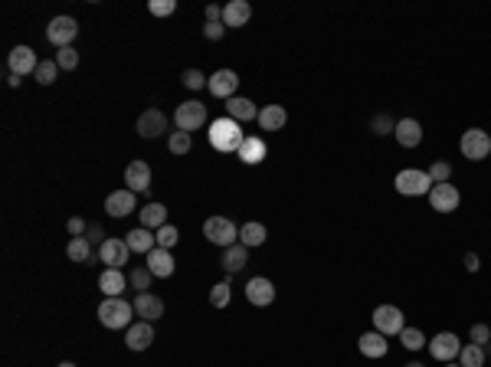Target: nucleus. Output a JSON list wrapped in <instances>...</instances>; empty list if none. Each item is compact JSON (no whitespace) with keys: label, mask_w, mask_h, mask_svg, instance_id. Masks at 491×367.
<instances>
[{"label":"nucleus","mask_w":491,"mask_h":367,"mask_svg":"<svg viewBox=\"0 0 491 367\" xmlns=\"http://www.w3.org/2000/svg\"><path fill=\"white\" fill-rule=\"evenodd\" d=\"M99 289L105 292V299H121V292L128 289L125 273H121V269H105V273L99 275Z\"/></svg>","instance_id":"5701e85b"},{"label":"nucleus","mask_w":491,"mask_h":367,"mask_svg":"<svg viewBox=\"0 0 491 367\" xmlns=\"http://www.w3.org/2000/svg\"><path fill=\"white\" fill-rule=\"evenodd\" d=\"M226 111H229V119L233 121H253L259 119V109H255L249 99H243V95H233L226 102Z\"/></svg>","instance_id":"cd10ccee"},{"label":"nucleus","mask_w":491,"mask_h":367,"mask_svg":"<svg viewBox=\"0 0 491 367\" xmlns=\"http://www.w3.org/2000/svg\"><path fill=\"white\" fill-rule=\"evenodd\" d=\"M458 364L462 367H485V348L482 344H465L458 351Z\"/></svg>","instance_id":"473e14b6"},{"label":"nucleus","mask_w":491,"mask_h":367,"mask_svg":"<svg viewBox=\"0 0 491 367\" xmlns=\"http://www.w3.org/2000/svg\"><path fill=\"white\" fill-rule=\"evenodd\" d=\"M66 230L72 233V236H85V230H89V223H85L82 217H72V220L66 223Z\"/></svg>","instance_id":"de8ad7c7"},{"label":"nucleus","mask_w":491,"mask_h":367,"mask_svg":"<svg viewBox=\"0 0 491 367\" xmlns=\"http://www.w3.org/2000/svg\"><path fill=\"white\" fill-rule=\"evenodd\" d=\"M458 148H462V154H465L468 161H485L491 154V138L482 128H468L462 135V141H458Z\"/></svg>","instance_id":"39448f33"},{"label":"nucleus","mask_w":491,"mask_h":367,"mask_svg":"<svg viewBox=\"0 0 491 367\" xmlns=\"http://www.w3.org/2000/svg\"><path fill=\"white\" fill-rule=\"evenodd\" d=\"M36 66H40V60H36V53L30 50V46H13V50H10V56H7L10 76L23 79L26 72H36Z\"/></svg>","instance_id":"1a4fd4ad"},{"label":"nucleus","mask_w":491,"mask_h":367,"mask_svg":"<svg viewBox=\"0 0 491 367\" xmlns=\"http://www.w3.org/2000/svg\"><path fill=\"white\" fill-rule=\"evenodd\" d=\"M429 177H432V184H449V177H452V164H449V161H432Z\"/></svg>","instance_id":"4c0bfd02"},{"label":"nucleus","mask_w":491,"mask_h":367,"mask_svg":"<svg viewBox=\"0 0 491 367\" xmlns=\"http://www.w3.org/2000/svg\"><path fill=\"white\" fill-rule=\"evenodd\" d=\"M180 79H184V86H187V89H194V92H197V89H204V82H210V79H206L204 72H200V69H187V72H184Z\"/></svg>","instance_id":"79ce46f5"},{"label":"nucleus","mask_w":491,"mask_h":367,"mask_svg":"<svg viewBox=\"0 0 491 367\" xmlns=\"http://www.w3.org/2000/svg\"><path fill=\"white\" fill-rule=\"evenodd\" d=\"M66 256L72 259V263H95L99 253H95L92 243H89L85 236H72L69 239V246H66Z\"/></svg>","instance_id":"bb28decb"},{"label":"nucleus","mask_w":491,"mask_h":367,"mask_svg":"<svg viewBox=\"0 0 491 367\" xmlns=\"http://www.w3.org/2000/svg\"><path fill=\"white\" fill-rule=\"evenodd\" d=\"M60 367H76V364H72V361H62V364Z\"/></svg>","instance_id":"3c124183"},{"label":"nucleus","mask_w":491,"mask_h":367,"mask_svg":"<svg viewBox=\"0 0 491 367\" xmlns=\"http://www.w3.org/2000/svg\"><path fill=\"white\" fill-rule=\"evenodd\" d=\"M76 33H79V23L72 17H56V20H50V26H46V40H50L53 46H60V50L72 46Z\"/></svg>","instance_id":"6e6552de"},{"label":"nucleus","mask_w":491,"mask_h":367,"mask_svg":"<svg viewBox=\"0 0 491 367\" xmlns=\"http://www.w3.org/2000/svg\"><path fill=\"white\" fill-rule=\"evenodd\" d=\"M229 299H233V289H229V282H216L210 289V305L213 308H226Z\"/></svg>","instance_id":"f704fd0d"},{"label":"nucleus","mask_w":491,"mask_h":367,"mask_svg":"<svg viewBox=\"0 0 491 367\" xmlns=\"http://www.w3.org/2000/svg\"><path fill=\"white\" fill-rule=\"evenodd\" d=\"M429 204H432V210H439V214H452V210H458V190L452 187V184H432Z\"/></svg>","instance_id":"4468645a"},{"label":"nucleus","mask_w":491,"mask_h":367,"mask_svg":"<svg viewBox=\"0 0 491 367\" xmlns=\"http://www.w3.org/2000/svg\"><path fill=\"white\" fill-rule=\"evenodd\" d=\"M236 86H239V76L233 72V69H216L210 76V82H206V89H210V95H216V99H233L236 95Z\"/></svg>","instance_id":"9b49d317"},{"label":"nucleus","mask_w":491,"mask_h":367,"mask_svg":"<svg viewBox=\"0 0 491 367\" xmlns=\"http://www.w3.org/2000/svg\"><path fill=\"white\" fill-rule=\"evenodd\" d=\"M105 210H109L111 217H128L131 210H135V190H115V194H109V200H105Z\"/></svg>","instance_id":"a878e982"},{"label":"nucleus","mask_w":491,"mask_h":367,"mask_svg":"<svg viewBox=\"0 0 491 367\" xmlns=\"http://www.w3.org/2000/svg\"><path fill=\"white\" fill-rule=\"evenodd\" d=\"M393 184H397V190H399L403 197H429V190H432L429 171H416V168H407V171H399Z\"/></svg>","instance_id":"20e7f679"},{"label":"nucleus","mask_w":491,"mask_h":367,"mask_svg":"<svg viewBox=\"0 0 491 367\" xmlns=\"http://www.w3.org/2000/svg\"><path fill=\"white\" fill-rule=\"evenodd\" d=\"M56 66H60V69H76L79 66V53L72 50V46L60 50V53H56Z\"/></svg>","instance_id":"ea45409f"},{"label":"nucleus","mask_w":491,"mask_h":367,"mask_svg":"<svg viewBox=\"0 0 491 367\" xmlns=\"http://www.w3.org/2000/svg\"><path fill=\"white\" fill-rule=\"evenodd\" d=\"M141 226L144 230H161V226H167V207L164 204H148L141 210Z\"/></svg>","instance_id":"c85d7f7f"},{"label":"nucleus","mask_w":491,"mask_h":367,"mask_svg":"<svg viewBox=\"0 0 491 367\" xmlns=\"http://www.w3.org/2000/svg\"><path fill=\"white\" fill-rule=\"evenodd\" d=\"M373 328L380 334H399L407 324H403V312H399L397 305H377L373 308Z\"/></svg>","instance_id":"0eeeda50"},{"label":"nucleus","mask_w":491,"mask_h":367,"mask_svg":"<svg viewBox=\"0 0 491 367\" xmlns=\"http://www.w3.org/2000/svg\"><path fill=\"white\" fill-rule=\"evenodd\" d=\"M236 158L243 164H263L265 161V141L263 138H255V135H246V141L239 145Z\"/></svg>","instance_id":"393cba45"},{"label":"nucleus","mask_w":491,"mask_h":367,"mask_svg":"<svg viewBox=\"0 0 491 367\" xmlns=\"http://www.w3.org/2000/svg\"><path fill=\"white\" fill-rule=\"evenodd\" d=\"M246 263H249V249H246L243 243H236V246H229L226 253H223V269H226L229 275L239 273Z\"/></svg>","instance_id":"7c9ffc66"},{"label":"nucleus","mask_w":491,"mask_h":367,"mask_svg":"<svg viewBox=\"0 0 491 367\" xmlns=\"http://www.w3.org/2000/svg\"><path fill=\"white\" fill-rule=\"evenodd\" d=\"M177 239H180V233H177V226H170V223L158 230V246H161V249H170Z\"/></svg>","instance_id":"58836bf2"},{"label":"nucleus","mask_w":491,"mask_h":367,"mask_svg":"<svg viewBox=\"0 0 491 367\" xmlns=\"http://www.w3.org/2000/svg\"><path fill=\"white\" fill-rule=\"evenodd\" d=\"M393 135H397V141H399L403 148L423 145V125H419L416 119H399V121H397V131H393Z\"/></svg>","instance_id":"412c9836"},{"label":"nucleus","mask_w":491,"mask_h":367,"mask_svg":"<svg viewBox=\"0 0 491 367\" xmlns=\"http://www.w3.org/2000/svg\"><path fill=\"white\" fill-rule=\"evenodd\" d=\"M399 341H403V348H409V351H419V348H426V334L419 332V328H403L399 332Z\"/></svg>","instance_id":"72a5a7b5"},{"label":"nucleus","mask_w":491,"mask_h":367,"mask_svg":"<svg viewBox=\"0 0 491 367\" xmlns=\"http://www.w3.org/2000/svg\"><path fill=\"white\" fill-rule=\"evenodd\" d=\"M407 367H423V364H419V361H413V364H407Z\"/></svg>","instance_id":"603ef678"},{"label":"nucleus","mask_w":491,"mask_h":367,"mask_svg":"<svg viewBox=\"0 0 491 367\" xmlns=\"http://www.w3.org/2000/svg\"><path fill=\"white\" fill-rule=\"evenodd\" d=\"M246 299L253 302V305H259V308L272 305V302H275V285H272L265 275H255V279L246 282Z\"/></svg>","instance_id":"ddd939ff"},{"label":"nucleus","mask_w":491,"mask_h":367,"mask_svg":"<svg viewBox=\"0 0 491 367\" xmlns=\"http://www.w3.org/2000/svg\"><path fill=\"white\" fill-rule=\"evenodd\" d=\"M125 243H128V249H131V253H151L154 243H158V236H151V230L138 226V230H131L125 236Z\"/></svg>","instance_id":"c756f323"},{"label":"nucleus","mask_w":491,"mask_h":367,"mask_svg":"<svg viewBox=\"0 0 491 367\" xmlns=\"http://www.w3.org/2000/svg\"><path fill=\"white\" fill-rule=\"evenodd\" d=\"M131 305H135V315H141V322H158L164 315V302L151 292H138V299Z\"/></svg>","instance_id":"dca6fc26"},{"label":"nucleus","mask_w":491,"mask_h":367,"mask_svg":"<svg viewBox=\"0 0 491 367\" xmlns=\"http://www.w3.org/2000/svg\"><path fill=\"white\" fill-rule=\"evenodd\" d=\"M148 10H151V17H170V13L177 10V4H174V0H151Z\"/></svg>","instance_id":"a19ab883"},{"label":"nucleus","mask_w":491,"mask_h":367,"mask_svg":"<svg viewBox=\"0 0 491 367\" xmlns=\"http://www.w3.org/2000/svg\"><path fill=\"white\" fill-rule=\"evenodd\" d=\"M125 341H128V348H131V351H144V348H151V341H154V328H151V322H135L131 328H128Z\"/></svg>","instance_id":"b1692460"},{"label":"nucleus","mask_w":491,"mask_h":367,"mask_svg":"<svg viewBox=\"0 0 491 367\" xmlns=\"http://www.w3.org/2000/svg\"><path fill=\"white\" fill-rule=\"evenodd\" d=\"M255 121H259V128L263 131H282L288 125V111L282 109V105H263Z\"/></svg>","instance_id":"aec40b11"},{"label":"nucleus","mask_w":491,"mask_h":367,"mask_svg":"<svg viewBox=\"0 0 491 367\" xmlns=\"http://www.w3.org/2000/svg\"><path fill=\"white\" fill-rule=\"evenodd\" d=\"M174 121H177V131H197V128H204V121H206V105L204 102H184L177 105V115H174Z\"/></svg>","instance_id":"423d86ee"},{"label":"nucleus","mask_w":491,"mask_h":367,"mask_svg":"<svg viewBox=\"0 0 491 367\" xmlns=\"http://www.w3.org/2000/svg\"><path fill=\"white\" fill-rule=\"evenodd\" d=\"M131 315H135V305L125 299H105L99 305V322L111 332H118V328H131Z\"/></svg>","instance_id":"f03ea898"},{"label":"nucleus","mask_w":491,"mask_h":367,"mask_svg":"<svg viewBox=\"0 0 491 367\" xmlns=\"http://www.w3.org/2000/svg\"><path fill=\"white\" fill-rule=\"evenodd\" d=\"M370 128L377 131V135H390V131H397V121L390 119V115H377V119L370 121Z\"/></svg>","instance_id":"37998d69"},{"label":"nucleus","mask_w":491,"mask_h":367,"mask_svg":"<svg viewBox=\"0 0 491 367\" xmlns=\"http://www.w3.org/2000/svg\"><path fill=\"white\" fill-rule=\"evenodd\" d=\"M204 236L210 239L213 246H236V239H239V230H236V223L229 220V217H210V220L204 223Z\"/></svg>","instance_id":"7ed1b4c3"},{"label":"nucleus","mask_w":491,"mask_h":367,"mask_svg":"<svg viewBox=\"0 0 491 367\" xmlns=\"http://www.w3.org/2000/svg\"><path fill=\"white\" fill-rule=\"evenodd\" d=\"M190 131H174V135L167 138V148H170V154H187L190 151Z\"/></svg>","instance_id":"e433bc0d"},{"label":"nucleus","mask_w":491,"mask_h":367,"mask_svg":"<svg viewBox=\"0 0 491 367\" xmlns=\"http://www.w3.org/2000/svg\"><path fill=\"white\" fill-rule=\"evenodd\" d=\"M56 72H60V66H56V60H43L40 66H36V82L40 86H50V82H56Z\"/></svg>","instance_id":"c9c22d12"},{"label":"nucleus","mask_w":491,"mask_h":367,"mask_svg":"<svg viewBox=\"0 0 491 367\" xmlns=\"http://www.w3.org/2000/svg\"><path fill=\"white\" fill-rule=\"evenodd\" d=\"M223 33H226V26H223V23H206V26H204V36L210 40V43L223 40Z\"/></svg>","instance_id":"49530a36"},{"label":"nucleus","mask_w":491,"mask_h":367,"mask_svg":"<svg viewBox=\"0 0 491 367\" xmlns=\"http://www.w3.org/2000/svg\"><path fill=\"white\" fill-rule=\"evenodd\" d=\"M243 141H246V135H243V128H239V121H233L229 115L226 119H216L210 125V145L216 148V151L236 154Z\"/></svg>","instance_id":"f257e3e1"},{"label":"nucleus","mask_w":491,"mask_h":367,"mask_svg":"<svg viewBox=\"0 0 491 367\" xmlns=\"http://www.w3.org/2000/svg\"><path fill=\"white\" fill-rule=\"evenodd\" d=\"M148 269H151L154 279H167V275H174V256H170V249L154 246L151 253H148Z\"/></svg>","instance_id":"6ab92c4d"},{"label":"nucleus","mask_w":491,"mask_h":367,"mask_svg":"<svg viewBox=\"0 0 491 367\" xmlns=\"http://www.w3.org/2000/svg\"><path fill=\"white\" fill-rule=\"evenodd\" d=\"M449 367H462V364H449Z\"/></svg>","instance_id":"864d4df0"},{"label":"nucleus","mask_w":491,"mask_h":367,"mask_svg":"<svg viewBox=\"0 0 491 367\" xmlns=\"http://www.w3.org/2000/svg\"><path fill=\"white\" fill-rule=\"evenodd\" d=\"M491 341V328L488 324H472V344H488Z\"/></svg>","instance_id":"a18cd8bd"},{"label":"nucleus","mask_w":491,"mask_h":367,"mask_svg":"<svg viewBox=\"0 0 491 367\" xmlns=\"http://www.w3.org/2000/svg\"><path fill=\"white\" fill-rule=\"evenodd\" d=\"M249 17H253V7H249L246 0H229L226 7H223V26H229V30L246 26L249 23Z\"/></svg>","instance_id":"a211bd4d"},{"label":"nucleus","mask_w":491,"mask_h":367,"mask_svg":"<svg viewBox=\"0 0 491 367\" xmlns=\"http://www.w3.org/2000/svg\"><path fill=\"white\" fill-rule=\"evenodd\" d=\"M462 263H465L468 273H478V256H475V253H465V259H462Z\"/></svg>","instance_id":"8fccbe9b"},{"label":"nucleus","mask_w":491,"mask_h":367,"mask_svg":"<svg viewBox=\"0 0 491 367\" xmlns=\"http://www.w3.org/2000/svg\"><path fill=\"white\" fill-rule=\"evenodd\" d=\"M164 128H167V115L161 109L141 111V119H138V135L141 138H158L164 135Z\"/></svg>","instance_id":"2eb2a0df"},{"label":"nucleus","mask_w":491,"mask_h":367,"mask_svg":"<svg viewBox=\"0 0 491 367\" xmlns=\"http://www.w3.org/2000/svg\"><path fill=\"white\" fill-rule=\"evenodd\" d=\"M125 184H128V190H148L151 187V164L148 161H131L125 168Z\"/></svg>","instance_id":"f3484780"},{"label":"nucleus","mask_w":491,"mask_h":367,"mask_svg":"<svg viewBox=\"0 0 491 367\" xmlns=\"http://www.w3.org/2000/svg\"><path fill=\"white\" fill-rule=\"evenodd\" d=\"M128 279H131V285H135L138 292H148V285H151V269H135Z\"/></svg>","instance_id":"c03bdc74"},{"label":"nucleus","mask_w":491,"mask_h":367,"mask_svg":"<svg viewBox=\"0 0 491 367\" xmlns=\"http://www.w3.org/2000/svg\"><path fill=\"white\" fill-rule=\"evenodd\" d=\"M265 239H269V233H265V226H263V223H246L243 230H239V243H243L246 249L263 246Z\"/></svg>","instance_id":"2f4dec72"},{"label":"nucleus","mask_w":491,"mask_h":367,"mask_svg":"<svg viewBox=\"0 0 491 367\" xmlns=\"http://www.w3.org/2000/svg\"><path fill=\"white\" fill-rule=\"evenodd\" d=\"M458 351H462V341H458V334H452V332H439L429 341V354L436 361H446V364H449L452 358H458Z\"/></svg>","instance_id":"9d476101"},{"label":"nucleus","mask_w":491,"mask_h":367,"mask_svg":"<svg viewBox=\"0 0 491 367\" xmlns=\"http://www.w3.org/2000/svg\"><path fill=\"white\" fill-rule=\"evenodd\" d=\"M85 239H89L92 246H102V243H105V233H102V226H89V230H85Z\"/></svg>","instance_id":"09e8293b"},{"label":"nucleus","mask_w":491,"mask_h":367,"mask_svg":"<svg viewBox=\"0 0 491 367\" xmlns=\"http://www.w3.org/2000/svg\"><path fill=\"white\" fill-rule=\"evenodd\" d=\"M131 256V249H128L125 239H105L102 246H99V259H102L109 269H121Z\"/></svg>","instance_id":"f8f14e48"},{"label":"nucleus","mask_w":491,"mask_h":367,"mask_svg":"<svg viewBox=\"0 0 491 367\" xmlns=\"http://www.w3.org/2000/svg\"><path fill=\"white\" fill-rule=\"evenodd\" d=\"M357 348H360V354H364V358L377 361V358H383V354H387L390 341H387V334H380V332H367V334H360Z\"/></svg>","instance_id":"4be33fe9"}]
</instances>
